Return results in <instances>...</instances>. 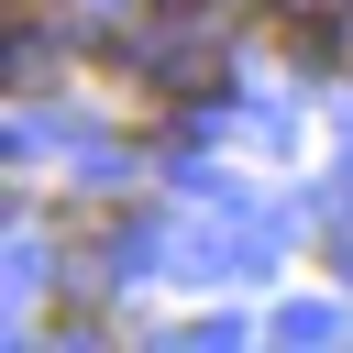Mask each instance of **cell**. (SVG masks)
<instances>
[{"label": "cell", "instance_id": "6da1fadb", "mask_svg": "<svg viewBox=\"0 0 353 353\" xmlns=\"http://www.w3.org/2000/svg\"><path fill=\"white\" fill-rule=\"evenodd\" d=\"M276 44H287L298 66H331V22H320V11H287V22H276Z\"/></svg>", "mask_w": 353, "mask_h": 353}]
</instances>
